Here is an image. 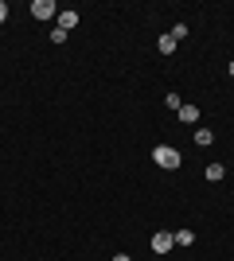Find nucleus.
<instances>
[{"label": "nucleus", "instance_id": "f257e3e1", "mask_svg": "<svg viewBox=\"0 0 234 261\" xmlns=\"http://www.w3.org/2000/svg\"><path fill=\"white\" fill-rule=\"evenodd\" d=\"M152 164H156V168H164V172H176L179 164H184V156H179L172 144H156V148H152Z\"/></svg>", "mask_w": 234, "mask_h": 261}, {"label": "nucleus", "instance_id": "7ed1b4c3", "mask_svg": "<svg viewBox=\"0 0 234 261\" xmlns=\"http://www.w3.org/2000/svg\"><path fill=\"white\" fill-rule=\"evenodd\" d=\"M172 246H176V234H172V230H156L152 234V253H168Z\"/></svg>", "mask_w": 234, "mask_h": 261}, {"label": "nucleus", "instance_id": "9d476101", "mask_svg": "<svg viewBox=\"0 0 234 261\" xmlns=\"http://www.w3.org/2000/svg\"><path fill=\"white\" fill-rule=\"evenodd\" d=\"M168 35H172V39H176V43H179V39L188 35V28H184V23H176V28H172V32H168Z\"/></svg>", "mask_w": 234, "mask_h": 261}, {"label": "nucleus", "instance_id": "423d86ee", "mask_svg": "<svg viewBox=\"0 0 234 261\" xmlns=\"http://www.w3.org/2000/svg\"><path fill=\"white\" fill-rule=\"evenodd\" d=\"M179 121L195 125V121H199V106H179Z\"/></svg>", "mask_w": 234, "mask_h": 261}, {"label": "nucleus", "instance_id": "0eeeda50", "mask_svg": "<svg viewBox=\"0 0 234 261\" xmlns=\"http://www.w3.org/2000/svg\"><path fill=\"white\" fill-rule=\"evenodd\" d=\"M156 47H160V55H176V39H172V35H160V39H156Z\"/></svg>", "mask_w": 234, "mask_h": 261}, {"label": "nucleus", "instance_id": "6e6552de", "mask_svg": "<svg viewBox=\"0 0 234 261\" xmlns=\"http://www.w3.org/2000/svg\"><path fill=\"white\" fill-rule=\"evenodd\" d=\"M176 246H195V234L191 230H176Z\"/></svg>", "mask_w": 234, "mask_h": 261}, {"label": "nucleus", "instance_id": "1a4fd4ad", "mask_svg": "<svg viewBox=\"0 0 234 261\" xmlns=\"http://www.w3.org/2000/svg\"><path fill=\"white\" fill-rule=\"evenodd\" d=\"M211 141H215V133H211V129H195V144H203V148H207Z\"/></svg>", "mask_w": 234, "mask_h": 261}, {"label": "nucleus", "instance_id": "20e7f679", "mask_svg": "<svg viewBox=\"0 0 234 261\" xmlns=\"http://www.w3.org/2000/svg\"><path fill=\"white\" fill-rule=\"evenodd\" d=\"M55 28H63V32L70 35V28H78V12L74 8H59V23Z\"/></svg>", "mask_w": 234, "mask_h": 261}, {"label": "nucleus", "instance_id": "9b49d317", "mask_svg": "<svg viewBox=\"0 0 234 261\" xmlns=\"http://www.w3.org/2000/svg\"><path fill=\"white\" fill-rule=\"evenodd\" d=\"M8 20V4H4V0H0V23Z\"/></svg>", "mask_w": 234, "mask_h": 261}, {"label": "nucleus", "instance_id": "39448f33", "mask_svg": "<svg viewBox=\"0 0 234 261\" xmlns=\"http://www.w3.org/2000/svg\"><path fill=\"white\" fill-rule=\"evenodd\" d=\"M203 175H207V184H219V179L226 175V168H223V164H207V168H203Z\"/></svg>", "mask_w": 234, "mask_h": 261}, {"label": "nucleus", "instance_id": "f03ea898", "mask_svg": "<svg viewBox=\"0 0 234 261\" xmlns=\"http://www.w3.org/2000/svg\"><path fill=\"white\" fill-rule=\"evenodd\" d=\"M32 16H35V20H59L55 0H35V4H32Z\"/></svg>", "mask_w": 234, "mask_h": 261}, {"label": "nucleus", "instance_id": "f8f14e48", "mask_svg": "<svg viewBox=\"0 0 234 261\" xmlns=\"http://www.w3.org/2000/svg\"><path fill=\"white\" fill-rule=\"evenodd\" d=\"M113 261H133V257H129V253H117V257H113Z\"/></svg>", "mask_w": 234, "mask_h": 261}, {"label": "nucleus", "instance_id": "ddd939ff", "mask_svg": "<svg viewBox=\"0 0 234 261\" xmlns=\"http://www.w3.org/2000/svg\"><path fill=\"white\" fill-rule=\"evenodd\" d=\"M230 78H234V59H230Z\"/></svg>", "mask_w": 234, "mask_h": 261}]
</instances>
